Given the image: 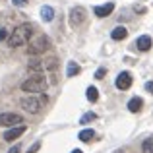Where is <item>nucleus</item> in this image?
I'll return each instance as SVG.
<instances>
[{
	"mask_svg": "<svg viewBox=\"0 0 153 153\" xmlns=\"http://www.w3.org/2000/svg\"><path fill=\"white\" fill-rule=\"evenodd\" d=\"M33 33V25L31 23H22L18 25L14 31H10V37H8V45L10 47H22L25 43H29V37Z\"/></svg>",
	"mask_w": 153,
	"mask_h": 153,
	"instance_id": "obj_1",
	"label": "nucleus"
},
{
	"mask_svg": "<svg viewBox=\"0 0 153 153\" xmlns=\"http://www.w3.org/2000/svg\"><path fill=\"white\" fill-rule=\"evenodd\" d=\"M22 91L23 93H41V91H45V87H47V78L43 74H35V76H31V78H27L25 82H22Z\"/></svg>",
	"mask_w": 153,
	"mask_h": 153,
	"instance_id": "obj_2",
	"label": "nucleus"
},
{
	"mask_svg": "<svg viewBox=\"0 0 153 153\" xmlns=\"http://www.w3.org/2000/svg\"><path fill=\"white\" fill-rule=\"evenodd\" d=\"M52 43L49 37H45V35H39V37H35L33 41H29V47H27V54L29 56H39V54H45L47 51H51Z\"/></svg>",
	"mask_w": 153,
	"mask_h": 153,
	"instance_id": "obj_3",
	"label": "nucleus"
},
{
	"mask_svg": "<svg viewBox=\"0 0 153 153\" xmlns=\"http://www.w3.org/2000/svg\"><path fill=\"white\" fill-rule=\"evenodd\" d=\"M19 107L25 112H29V114H37V112L41 111L43 103H41V99H35L33 95H25V97H22V101H19Z\"/></svg>",
	"mask_w": 153,
	"mask_h": 153,
	"instance_id": "obj_4",
	"label": "nucleus"
},
{
	"mask_svg": "<svg viewBox=\"0 0 153 153\" xmlns=\"http://www.w3.org/2000/svg\"><path fill=\"white\" fill-rule=\"evenodd\" d=\"M23 124V116L18 112H0V126L6 128H14V126H22Z\"/></svg>",
	"mask_w": 153,
	"mask_h": 153,
	"instance_id": "obj_5",
	"label": "nucleus"
},
{
	"mask_svg": "<svg viewBox=\"0 0 153 153\" xmlns=\"http://www.w3.org/2000/svg\"><path fill=\"white\" fill-rule=\"evenodd\" d=\"M83 19H85V10H83L82 6H76L70 10V18H68V23H70L72 29H76V27H79L83 23Z\"/></svg>",
	"mask_w": 153,
	"mask_h": 153,
	"instance_id": "obj_6",
	"label": "nucleus"
},
{
	"mask_svg": "<svg viewBox=\"0 0 153 153\" xmlns=\"http://www.w3.org/2000/svg\"><path fill=\"white\" fill-rule=\"evenodd\" d=\"M114 85H116V89H120V91L130 89V85H132V74H130V72H120V74L116 76Z\"/></svg>",
	"mask_w": 153,
	"mask_h": 153,
	"instance_id": "obj_7",
	"label": "nucleus"
},
{
	"mask_svg": "<svg viewBox=\"0 0 153 153\" xmlns=\"http://www.w3.org/2000/svg\"><path fill=\"white\" fill-rule=\"evenodd\" d=\"M23 132H25V126H14V128H8L6 132H4V140H6V142H14V140H18L19 136L23 134Z\"/></svg>",
	"mask_w": 153,
	"mask_h": 153,
	"instance_id": "obj_8",
	"label": "nucleus"
},
{
	"mask_svg": "<svg viewBox=\"0 0 153 153\" xmlns=\"http://www.w3.org/2000/svg\"><path fill=\"white\" fill-rule=\"evenodd\" d=\"M112 10H114V4L112 2H107V4H103V6H95L93 8V12H95L97 18H107V16L112 14Z\"/></svg>",
	"mask_w": 153,
	"mask_h": 153,
	"instance_id": "obj_9",
	"label": "nucleus"
},
{
	"mask_svg": "<svg viewBox=\"0 0 153 153\" xmlns=\"http://www.w3.org/2000/svg\"><path fill=\"white\" fill-rule=\"evenodd\" d=\"M111 37L114 39V41H122V39L128 37V29L124 25H118V27H114V29L111 31Z\"/></svg>",
	"mask_w": 153,
	"mask_h": 153,
	"instance_id": "obj_10",
	"label": "nucleus"
},
{
	"mask_svg": "<svg viewBox=\"0 0 153 153\" xmlns=\"http://www.w3.org/2000/svg\"><path fill=\"white\" fill-rule=\"evenodd\" d=\"M136 47L140 51H149L151 49V37L149 35H142V37L136 39Z\"/></svg>",
	"mask_w": 153,
	"mask_h": 153,
	"instance_id": "obj_11",
	"label": "nucleus"
},
{
	"mask_svg": "<svg viewBox=\"0 0 153 153\" xmlns=\"http://www.w3.org/2000/svg\"><path fill=\"white\" fill-rule=\"evenodd\" d=\"M27 70H29V72H35V74H41V72H45V60H29V64H27Z\"/></svg>",
	"mask_w": 153,
	"mask_h": 153,
	"instance_id": "obj_12",
	"label": "nucleus"
},
{
	"mask_svg": "<svg viewBox=\"0 0 153 153\" xmlns=\"http://www.w3.org/2000/svg\"><path fill=\"white\" fill-rule=\"evenodd\" d=\"M93 138H95V132L91 130V128H83V130L78 134V140H79V142H91Z\"/></svg>",
	"mask_w": 153,
	"mask_h": 153,
	"instance_id": "obj_13",
	"label": "nucleus"
},
{
	"mask_svg": "<svg viewBox=\"0 0 153 153\" xmlns=\"http://www.w3.org/2000/svg\"><path fill=\"white\" fill-rule=\"evenodd\" d=\"M142 105H143V101L140 97H132L130 101H128V111L130 112H138L140 108H142Z\"/></svg>",
	"mask_w": 153,
	"mask_h": 153,
	"instance_id": "obj_14",
	"label": "nucleus"
},
{
	"mask_svg": "<svg viewBox=\"0 0 153 153\" xmlns=\"http://www.w3.org/2000/svg\"><path fill=\"white\" fill-rule=\"evenodd\" d=\"M41 18H43V22H52V18H54L52 6H43L41 8Z\"/></svg>",
	"mask_w": 153,
	"mask_h": 153,
	"instance_id": "obj_15",
	"label": "nucleus"
},
{
	"mask_svg": "<svg viewBox=\"0 0 153 153\" xmlns=\"http://www.w3.org/2000/svg\"><path fill=\"white\" fill-rule=\"evenodd\" d=\"M79 64H76V62H68V70H66V76L68 78H74V76H78L79 74Z\"/></svg>",
	"mask_w": 153,
	"mask_h": 153,
	"instance_id": "obj_16",
	"label": "nucleus"
},
{
	"mask_svg": "<svg viewBox=\"0 0 153 153\" xmlns=\"http://www.w3.org/2000/svg\"><path fill=\"white\" fill-rule=\"evenodd\" d=\"M85 97H87V101H91V103H95L99 99V91H97V87H93V85H89L87 87V91H85Z\"/></svg>",
	"mask_w": 153,
	"mask_h": 153,
	"instance_id": "obj_17",
	"label": "nucleus"
},
{
	"mask_svg": "<svg viewBox=\"0 0 153 153\" xmlns=\"http://www.w3.org/2000/svg\"><path fill=\"white\" fill-rule=\"evenodd\" d=\"M142 153H153V138L143 140V143H142Z\"/></svg>",
	"mask_w": 153,
	"mask_h": 153,
	"instance_id": "obj_18",
	"label": "nucleus"
},
{
	"mask_svg": "<svg viewBox=\"0 0 153 153\" xmlns=\"http://www.w3.org/2000/svg\"><path fill=\"white\" fill-rule=\"evenodd\" d=\"M95 118H97L95 112H85V114L82 116V120H79V124H87V122H91V120H95Z\"/></svg>",
	"mask_w": 153,
	"mask_h": 153,
	"instance_id": "obj_19",
	"label": "nucleus"
},
{
	"mask_svg": "<svg viewBox=\"0 0 153 153\" xmlns=\"http://www.w3.org/2000/svg\"><path fill=\"white\" fill-rule=\"evenodd\" d=\"M56 66H58V60L56 58H51L45 62V70H56Z\"/></svg>",
	"mask_w": 153,
	"mask_h": 153,
	"instance_id": "obj_20",
	"label": "nucleus"
},
{
	"mask_svg": "<svg viewBox=\"0 0 153 153\" xmlns=\"http://www.w3.org/2000/svg\"><path fill=\"white\" fill-rule=\"evenodd\" d=\"M10 35H8V29H2L0 27V41H4V39H8Z\"/></svg>",
	"mask_w": 153,
	"mask_h": 153,
	"instance_id": "obj_21",
	"label": "nucleus"
},
{
	"mask_svg": "<svg viewBox=\"0 0 153 153\" xmlns=\"http://www.w3.org/2000/svg\"><path fill=\"white\" fill-rule=\"evenodd\" d=\"M103 76H105V68H99V70L95 72V78H97V79H101Z\"/></svg>",
	"mask_w": 153,
	"mask_h": 153,
	"instance_id": "obj_22",
	"label": "nucleus"
},
{
	"mask_svg": "<svg viewBox=\"0 0 153 153\" xmlns=\"http://www.w3.org/2000/svg\"><path fill=\"white\" fill-rule=\"evenodd\" d=\"M12 4H14V6H25L27 0H12Z\"/></svg>",
	"mask_w": 153,
	"mask_h": 153,
	"instance_id": "obj_23",
	"label": "nucleus"
},
{
	"mask_svg": "<svg viewBox=\"0 0 153 153\" xmlns=\"http://www.w3.org/2000/svg\"><path fill=\"white\" fill-rule=\"evenodd\" d=\"M39 147H41V143H39V142H37V143H35V146H33V147H31V149H29V151H27V153H35V151H37V149H39Z\"/></svg>",
	"mask_w": 153,
	"mask_h": 153,
	"instance_id": "obj_24",
	"label": "nucleus"
},
{
	"mask_svg": "<svg viewBox=\"0 0 153 153\" xmlns=\"http://www.w3.org/2000/svg\"><path fill=\"white\" fill-rule=\"evenodd\" d=\"M146 89L149 91V93H153V82H147L146 83Z\"/></svg>",
	"mask_w": 153,
	"mask_h": 153,
	"instance_id": "obj_25",
	"label": "nucleus"
},
{
	"mask_svg": "<svg viewBox=\"0 0 153 153\" xmlns=\"http://www.w3.org/2000/svg\"><path fill=\"white\" fill-rule=\"evenodd\" d=\"M8 153H19V147H18V146H14V147H12V149L8 151Z\"/></svg>",
	"mask_w": 153,
	"mask_h": 153,
	"instance_id": "obj_26",
	"label": "nucleus"
},
{
	"mask_svg": "<svg viewBox=\"0 0 153 153\" xmlns=\"http://www.w3.org/2000/svg\"><path fill=\"white\" fill-rule=\"evenodd\" d=\"M72 153H83V151H82V149H74Z\"/></svg>",
	"mask_w": 153,
	"mask_h": 153,
	"instance_id": "obj_27",
	"label": "nucleus"
},
{
	"mask_svg": "<svg viewBox=\"0 0 153 153\" xmlns=\"http://www.w3.org/2000/svg\"><path fill=\"white\" fill-rule=\"evenodd\" d=\"M116 153H124V151H116Z\"/></svg>",
	"mask_w": 153,
	"mask_h": 153,
	"instance_id": "obj_28",
	"label": "nucleus"
}]
</instances>
